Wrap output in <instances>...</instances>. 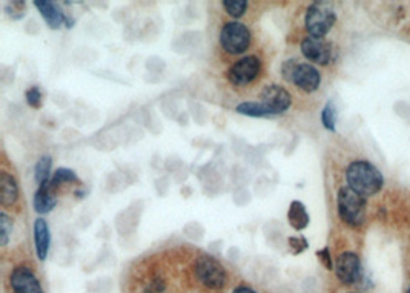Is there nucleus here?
I'll return each mask as SVG.
<instances>
[{
  "mask_svg": "<svg viewBox=\"0 0 410 293\" xmlns=\"http://www.w3.org/2000/svg\"><path fill=\"white\" fill-rule=\"evenodd\" d=\"M59 185L51 180L45 181L43 185L39 186V189L35 190L34 194V200H33V205H34V210L40 215H47L50 212H52L54 207L57 206V201H59Z\"/></svg>",
  "mask_w": 410,
  "mask_h": 293,
  "instance_id": "9b49d317",
  "label": "nucleus"
},
{
  "mask_svg": "<svg viewBox=\"0 0 410 293\" xmlns=\"http://www.w3.org/2000/svg\"><path fill=\"white\" fill-rule=\"evenodd\" d=\"M261 71V62L257 56H246L235 62L227 71V79L235 86H246L258 77Z\"/></svg>",
  "mask_w": 410,
  "mask_h": 293,
  "instance_id": "423d86ee",
  "label": "nucleus"
},
{
  "mask_svg": "<svg viewBox=\"0 0 410 293\" xmlns=\"http://www.w3.org/2000/svg\"><path fill=\"white\" fill-rule=\"evenodd\" d=\"M317 256H318V260H320V263L324 265V268H326L327 270H334V269H335L329 247H324V249L318 251V252H317Z\"/></svg>",
  "mask_w": 410,
  "mask_h": 293,
  "instance_id": "cd10ccee",
  "label": "nucleus"
},
{
  "mask_svg": "<svg viewBox=\"0 0 410 293\" xmlns=\"http://www.w3.org/2000/svg\"><path fill=\"white\" fill-rule=\"evenodd\" d=\"M334 51H335L334 45L331 42H327L326 39L307 35V38L303 39L302 42L303 56L312 63H317V65H329L335 56Z\"/></svg>",
  "mask_w": 410,
  "mask_h": 293,
  "instance_id": "6e6552de",
  "label": "nucleus"
},
{
  "mask_svg": "<svg viewBox=\"0 0 410 293\" xmlns=\"http://www.w3.org/2000/svg\"><path fill=\"white\" fill-rule=\"evenodd\" d=\"M335 273L346 286L357 284L363 277V265L360 256L353 252H343L335 261Z\"/></svg>",
  "mask_w": 410,
  "mask_h": 293,
  "instance_id": "0eeeda50",
  "label": "nucleus"
},
{
  "mask_svg": "<svg viewBox=\"0 0 410 293\" xmlns=\"http://www.w3.org/2000/svg\"><path fill=\"white\" fill-rule=\"evenodd\" d=\"M346 180H348V186L364 198L378 194L385 185L382 173L375 164L364 160H357L349 164L346 169Z\"/></svg>",
  "mask_w": 410,
  "mask_h": 293,
  "instance_id": "f257e3e1",
  "label": "nucleus"
},
{
  "mask_svg": "<svg viewBox=\"0 0 410 293\" xmlns=\"http://www.w3.org/2000/svg\"><path fill=\"white\" fill-rule=\"evenodd\" d=\"M235 111L241 115L248 117H269V109L264 106L261 102H243L235 108Z\"/></svg>",
  "mask_w": 410,
  "mask_h": 293,
  "instance_id": "a211bd4d",
  "label": "nucleus"
},
{
  "mask_svg": "<svg viewBox=\"0 0 410 293\" xmlns=\"http://www.w3.org/2000/svg\"><path fill=\"white\" fill-rule=\"evenodd\" d=\"M292 84L304 93H314L321 85V74L311 63H298L294 71Z\"/></svg>",
  "mask_w": 410,
  "mask_h": 293,
  "instance_id": "f8f14e48",
  "label": "nucleus"
},
{
  "mask_svg": "<svg viewBox=\"0 0 410 293\" xmlns=\"http://www.w3.org/2000/svg\"><path fill=\"white\" fill-rule=\"evenodd\" d=\"M25 100L28 106H31L33 109H39L43 105V94L40 88L38 86H31L30 89H26L25 93Z\"/></svg>",
  "mask_w": 410,
  "mask_h": 293,
  "instance_id": "b1692460",
  "label": "nucleus"
},
{
  "mask_svg": "<svg viewBox=\"0 0 410 293\" xmlns=\"http://www.w3.org/2000/svg\"><path fill=\"white\" fill-rule=\"evenodd\" d=\"M52 181L56 185H63V183H76V185H80V178L77 177V173L69 169V168H59L52 176Z\"/></svg>",
  "mask_w": 410,
  "mask_h": 293,
  "instance_id": "5701e85b",
  "label": "nucleus"
},
{
  "mask_svg": "<svg viewBox=\"0 0 410 293\" xmlns=\"http://www.w3.org/2000/svg\"><path fill=\"white\" fill-rule=\"evenodd\" d=\"M144 293H166V282H165V280L160 278V277L152 278L148 282V286L144 287Z\"/></svg>",
  "mask_w": 410,
  "mask_h": 293,
  "instance_id": "a878e982",
  "label": "nucleus"
},
{
  "mask_svg": "<svg viewBox=\"0 0 410 293\" xmlns=\"http://www.w3.org/2000/svg\"><path fill=\"white\" fill-rule=\"evenodd\" d=\"M321 123L327 131H336V108L334 102H327L321 111Z\"/></svg>",
  "mask_w": 410,
  "mask_h": 293,
  "instance_id": "aec40b11",
  "label": "nucleus"
},
{
  "mask_svg": "<svg viewBox=\"0 0 410 293\" xmlns=\"http://www.w3.org/2000/svg\"><path fill=\"white\" fill-rule=\"evenodd\" d=\"M19 198V185L13 176L6 172L0 173V203L8 207L13 206Z\"/></svg>",
  "mask_w": 410,
  "mask_h": 293,
  "instance_id": "2eb2a0df",
  "label": "nucleus"
},
{
  "mask_svg": "<svg viewBox=\"0 0 410 293\" xmlns=\"http://www.w3.org/2000/svg\"><path fill=\"white\" fill-rule=\"evenodd\" d=\"M33 234H34V249L35 253H38V258L40 261H45L51 247V232L47 219L45 218L35 219L33 226Z\"/></svg>",
  "mask_w": 410,
  "mask_h": 293,
  "instance_id": "4468645a",
  "label": "nucleus"
},
{
  "mask_svg": "<svg viewBox=\"0 0 410 293\" xmlns=\"http://www.w3.org/2000/svg\"><path fill=\"white\" fill-rule=\"evenodd\" d=\"M223 6L226 13L229 14L234 19H240L244 16L246 10H248V0H223Z\"/></svg>",
  "mask_w": 410,
  "mask_h": 293,
  "instance_id": "6ab92c4d",
  "label": "nucleus"
},
{
  "mask_svg": "<svg viewBox=\"0 0 410 293\" xmlns=\"http://www.w3.org/2000/svg\"><path fill=\"white\" fill-rule=\"evenodd\" d=\"M34 6L38 8L43 21L47 22L48 28L60 30L68 22V17L63 14L60 6L56 2H50V0H35Z\"/></svg>",
  "mask_w": 410,
  "mask_h": 293,
  "instance_id": "ddd939ff",
  "label": "nucleus"
},
{
  "mask_svg": "<svg viewBox=\"0 0 410 293\" xmlns=\"http://www.w3.org/2000/svg\"><path fill=\"white\" fill-rule=\"evenodd\" d=\"M261 103L269 109L271 115L285 114L292 105L289 91L278 85H269L261 91Z\"/></svg>",
  "mask_w": 410,
  "mask_h": 293,
  "instance_id": "1a4fd4ad",
  "label": "nucleus"
},
{
  "mask_svg": "<svg viewBox=\"0 0 410 293\" xmlns=\"http://www.w3.org/2000/svg\"><path fill=\"white\" fill-rule=\"evenodd\" d=\"M287 219L289 224L295 231H304V229L309 226V222H311V217H309V212L306 206L302 203V201H292L287 210Z\"/></svg>",
  "mask_w": 410,
  "mask_h": 293,
  "instance_id": "dca6fc26",
  "label": "nucleus"
},
{
  "mask_svg": "<svg viewBox=\"0 0 410 293\" xmlns=\"http://www.w3.org/2000/svg\"><path fill=\"white\" fill-rule=\"evenodd\" d=\"M406 293H410V286H409V289H407V292Z\"/></svg>",
  "mask_w": 410,
  "mask_h": 293,
  "instance_id": "c756f323",
  "label": "nucleus"
},
{
  "mask_svg": "<svg viewBox=\"0 0 410 293\" xmlns=\"http://www.w3.org/2000/svg\"><path fill=\"white\" fill-rule=\"evenodd\" d=\"M13 229H14L13 219L8 217L5 212L0 214V244L6 246L8 243H10Z\"/></svg>",
  "mask_w": 410,
  "mask_h": 293,
  "instance_id": "4be33fe9",
  "label": "nucleus"
},
{
  "mask_svg": "<svg viewBox=\"0 0 410 293\" xmlns=\"http://www.w3.org/2000/svg\"><path fill=\"white\" fill-rule=\"evenodd\" d=\"M5 13L13 21H22L26 16V2L23 0H11L5 6Z\"/></svg>",
  "mask_w": 410,
  "mask_h": 293,
  "instance_id": "412c9836",
  "label": "nucleus"
},
{
  "mask_svg": "<svg viewBox=\"0 0 410 293\" xmlns=\"http://www.w3.org/2000/svg\"><path fill=\"white\" fill-rule=\"evenodd\" d=\"M10 284L14 293H45L38 275L26 265H19L11 272Z\"/></svg>",
  "mask_w": 410,
  "mask_h": 293,
  "instance_id": "9d476101",
  "label": "nucleus"
},
{
  "mask_svg": "<svg viewBox=\"0 0 410 293\" xmlns=\"http://www.w3.org/2000/svg\"><path fill=\"white\" fill-rule=\"evenodd\" d=\"M298 65V62L294 60V59H290V60H286L283 63V67H281V76L285 77L286 81H290L292 84V77H294V71Z\"/></svg>",
  "mask_w": 410,
  "mask_h": 293,
  "instance_id": "bb28decb",
  "label": "nucleus"
},
{
  "mask_svg": "<svg viewBox=\"0 0 410 293\" xmlns=\"http://www.w3.org/2000/svg\"><path fill=\"white\" fill-rule=\"evenodd\" d=\"M289 247H290V252L298 255V253L304 252L309 247V244H307V240L304 236H290L289 238Z\"/></svg>",
  "mask_w": 410,
  "mask_h": 293,
  "instance_id": "393cba45",
  "label": "nucleus"
},
{
  "mask_svg": "<svg viewBox=\"0 0 410 293\" xmlns=\"http://www.w3.org/2000/svg\"><path fill=\"white\" fill-rule=\"evenodd\" d=\"M232 293H257L254 289L248 287V286H239V287H235Z\"/></svg>",
  "mask_w": 410,
  "mask_h": 293,
  "instance_id": "c85d7f7f",
  "label": "nucleus"
},
{
  "mask_svg": "<svg viewBox=\"0 0 410 293\" xmlns=\"http://www.w3.org/2000/svg\"><path fill=\"white\" fill-rule=\"evenodd\" d=\"M335 22L336 14L329 4L317 2L307 8L304 25L309 35H312V38L324 39V35L334 28Z\"/></svg>",
  "mask_w": 410,
  "mask_h": 293,
  "instance_id": "7ed1b4c3",
  "label": "nucleus"
},
{
  "mask_svg": "<svg viewBox=\"0 0 410 293\" xmlns=\"http://www.w3.org/2000/svg\"><path fill=\"white\" fill-rule=\"evenodd\" d=\"M51 171H52V159L50 155H43V157L39 159V161L35 163L34 168V180L38 185H43L45 181L51 180Z\"/></svg>",
  "mask_w": 410,
  "mask_h": 293,
  "instance_id": "f3484780",
  "label": "nucleus"
},
{
  "mask_svg": "<svg viewBox=\"0 0 410 293\" xmlns=\"http://www.w3.org/2000/svg\"><path fill=\"white\" fill-rule=\"evenodd\" d=\"M220 45L227 54H232V56L243 54L251 45V31L241 22H227L220 33Z\"/></svg>",
  "mask_w": 410,
  "mask_h": 293,
  "instance_id": "39448f33",
  "label": "nucleus"
},
{
  "mask_svg": "<svg viewBox=\"0 0 410 293\" xmlns=\"http://www.w3.org/2000/svg\"><path fill=\"white\" fill-rule=\"evenodd\" d=\"M194 273L205 287L212 290L223 289L227 282V273L224 268L212 256H200L195 261Z\"/></svg>",
  "mask_w": 410,
  "mask_h": 293,
  "instance_id": "20e7f679",
  "label": "nucleus"
},
{
  "mask_svg": "<svg viewBox=\"0 0 410 293\" xmlns=\"http://www.w3.org/2000/svg\"><path fill=\"white\" fill-rule=\"evenodd\" d=\"M338 215L346 224L357 227L364 223L366 218V198L361 197L349 186H344L336 195Z\"/></svg>",
  "mask_w": 410,
  "mask_h": 293,
  "instance_id": "f03ea898",
  "label": "nucleus"
}]
</instances>
